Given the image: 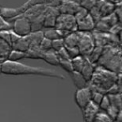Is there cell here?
<instances>
[{
	"instance_id": "cell-41",
	"label": "cell",
	"mask_w": 122,
	"mask_h": 122,
	"mask_svg": "<svg viewBox=\"0 0 122 122\" xmlns=\"http://www.w3.org/2000/svg\"><path fill=\"white\" fill-rule=\"evenodd\" d=\"M115 122H122V110L120 111L118 116H117L116 120H115Z\"/></svg>"
},
{
	"instance_id": "cell-31",
	"label": "cell",
	"mask_w": 122,
	"mask_h": 122,
	"mask_svg": "<svg viewBox=\"0 0 122 122\" xmlns=\"http://www.w3.org/2000/svg\"><path fill=\"white\" fill-rule=\"evenodd\" d=\"M64 47H65L64 39H59L52 41V50L54 52H58L61 49H63Z\"/></svg>"
},
{
	"instance_id": "cell-29",
	"label": "cell",
	"mask_w": 122,
	"mask_h": 122,
	"mask_svg": "<svg viewBox=\"0 0 122 122\" xmlns=\"http://www.w3.org/2000/svg\"><path fill=\"white\" fill-rule=\"evenodd\" d=\"M39 48L44 52H48V51L52 50V41L48 39H45L44 37V39H42V41L40 43Z\"/></svg>"
},
{
	"instance_id": "cell-32",
	"label": "cell",
	"mask_w": 122,
	"mask_h": 122,
	"mask_svg": "<svg viewBox=\"0 0 122 122\" xmlns=\"http://www.w3.org/2000/svg\"><path fill=\"white\" fill-rule=\"evenodd\" d=\"M110 100H109V98L107 96V95H105L103 100H101L100 105H99V109H100V111L102 112H106V110L110 108Z\"/></svg>"
},
{
	"instance_id": "cell-30",
	"label": "cell",
	"mask_w": 122,
	"mask_h": 122,
	"mask_svg": "<svg viewBox=\"0 0 122 122\" xmlns=\"http://www.w3.org/2000/svg\"><path fill=\"white\" fill-rule=\"evenodd\" d=\"M94 122H114V121L107 115V114L105 112L100 111L98 113V115H96V118H95Z\"/></svg>"
},
{
	"instance_id": "cell-6",
	"label": "cell",
	"mask_w": 122,
	"mask_h": 122,
	"mask_svg": "<svg viewBox=\"0 0 122 122\" xmlns=\"http://www.w3.org/2000/svg\"><path fill=\"white\" fill-rule=\"evenodd\" d=\"M12 31L19 37H26L32 33L31 23L28 18L21 15L12 23Z\"/></svg>"
},
{
	"instance_id": "cell-38",
	"label": "cell",
	"mask_w": 122,
	"mask_h": 122,
	"mask_svg": "<svg viewBox=\"0 0 122 122\" xmlns=\"http://www.w3.org/2000/svg\"><path fill=\"white\" fill-rule=\"evenodd\" d=\"M0 39H4L7 43L12 45L11 41V30L10 31H0Z\"/></svg>"
},
{
	"instance_id": "cell-39",
	"label": "cell",
	"mask_w": 122,
	"mask_h": 122,
	"mask_svg": "<svg viewBox=\"0 0 122 122\" xmlns=\"http://www.w3.org/2000/svg\"><path fill=\"white\" fill-rule=\"evenodd\" d=\"M63 2V0H44V4L48 7L59 8Z\"/></svg>"
},
{
	"instance_id": "cell-42",
	"label": "cell",
	"mask_w": 122,
	"mask_h": 122,
	"mask_svg": "<svg viewBox=\"0 0 122 122\" xmlns=\"http://www.w3.org/2000/svg\"><path fill=\"white\" fill-rule=\"evenodd\" d=\"M72 1H74V2H75L76 4H80H80L83 2L84 0H72Z\"/></svg>"
},
{
	"instance_id": "cell-21",
	"label": "cell",
	"mask_w": 122,
	"mask_h": 122,
	"mask_svg": "<svg viewBox=\"0 0 122 122\" xmlns=\"http://www.w3.org/2000/svg\"><path fill=\"white\" fill-rule=\"evenodd\" d=\"M85 61H86V58L82 55L77 56V57L72 59L71 62H72V65H73L74 71L80 73V71H81V70L83 69L84 65L85 64Z\"/></svg>"
},
{
	"instance_id": "cell-19",
	"label": "cell",
	"mask_w": 122,
	"mask_h": 122,
	"mask_svg": "<svg viewBox=\"0 0 122 122\" xmlns=\"http://www.w3.org/2000/svg\"><path fill=\"white\" fill-rule=\"evenodd\" d=\"M64 43H65V46L67 48L78 47V43H79L78 31L77 32L70 33L67 36H65L64 38Z\"/></svg>"
},
{
	"instance_id": "cell-23",
	"label": "cell",
	"mask_w": 122,
	"mask_h": 122,
	"mask_svg": "<svg viewBox=\"0 0 122 122\" xmlns=\"http://www.w3.org/2000/svg\"><path fill=\"white\" fill-rule=\"evenodd\" d=\"M107 96H108L109 100H110V106L117 109L120 111L122 110V101L120 94H117V95H107Z\"/></svg>"
},
{
	"instance_id": "cell-36",
	"label": "cell",
	"mask_w": 122,
	"mask_h": 122,
	"mask_svg": "<svg viewBox=\"0 0 122 122\" xmlns=\"http://www.w3.org/2000/svg\"><path fill=\"white\" fill-rule=\"evenodd\" d=\"M57 54L58 57H59V60H64V59H71L69 56V54L67 52V49L65 48V46L63 48V49H61L60 50H59L58 52H56Z\"/></svg>"
},
{
	"instance_id": "cell-26",
	"label": "cell",
	"mask_w": 122,
	"mask_h": 122,
	"mask_svg": "<svg viewBox=\"0 0 122 122\" xmlns=\"http://www.w3.org/2000/svg\"><path fill=\"white\" fill-rule=\"evenodd\" d=\"M25 58H27L26 53L13 49V50L11 51L10 54H9L8 60L13 61V62H19V60H20V59H25Z\"/></svg>"
},
{
	"instance_id": "cell-24",
	"label": "cell",
	"mask_w": 122,
	"mask_h": 122,
	"mask_svg": "<svg viewBox=\"0 0 122 122\" xmlns=\"http://www.w3.org/2000/svg\"><path fill=\"white\" fill-rule=\"evenodd\" d=\"M44 53V52L41 50L39 47H33L26 52V55H27V58H29V59H42Z\"/></svg>"
},
{
	"instance_id": "cell-8",
	"label": "cell",
	"mask_w": 122,
	"mask_h": 122,
	"mask_svg": "<svg viewBox=\"0 0 122 122\" xmlns=\"http://www.w3.org/2000/svg\"><path fill=\"white\" fill-rule=\"evenodd\" d=\"M59 14H60V13H59V8L48 7L44 17L43 27L45 28L46 29L55 28L56 19Z\"/></svg>"
},
{
	"instance_id": "cell-28",
	"label": "cell",
	"mask_w": 122,
	"mask_h": 122,
	"mask_svg": "<svg viewBox=\"0 0 122 122\" xmlns=\"http://www.w3.org/2000/svg\"><path fill=\"white\" fill-rule=\"evenodd\" d=\"M90 90H91V89H90ZM104 96H105L104 94L91 90V102L95 104V105L99 106L100 102H101V100H103Z\"/></svg>"
},
{
	"instance_id": "cell-10",
	"label": "cell",
	"mask_w": 122,
	"mask_h": 122,
	"mask_svg": "<svg viewBox=\"0 0 122 122\" xmlns=\"http://www.w3.org/2000/svg\"><path fill=\"white\" fill-rule=\"evenodd\" d=\"M95 22L90 15V14L83 19L77 21V30H78V32L92 33L95 30Z\"/></svg>"
},
{
	"instance_id": "cell-44",
	"label": "cell",
	"mask_w": 122,
	"mask_h": 122,
	"mask_svg": "<svg viewBox=\"0 0 122 122\" xmlns=\"http://www.w3.org/2000/svg\"><path fill=\"white\" fill-rule=\"evenodd\" d=\"M95 1L96 3H98V2H100V1H102V0H95Z\"/></svg>"
},
{
	"instance_id": "cell-2",
	"label": "cell",
	"mask_w": 122,
	"mask_h": 122,
	"mask_svg": "<svg viewBox=\"0 0 122 122\" xmlns=\"http://www.w3.org/2000/svg\"><path fill=\"white\" fill-rule=\"evenodd\" d=\"M96 66L105 68L116 75L121 74L122 46L118 44H109L105 46Z\"/></svg>"
},
{
	"instance_id": "cell-27",
	"label": "cell",
	"mask_w": 122,
	"mask_h": 122,
	"mask_svg": "<svg viewBox=\"0 0 122 122\" xmlns=\"http://www.w3.org/2000/svg\"><path fill=\"white\" fill-rule=\"evenodd\" d=\"M59 66L69 74H71L74 72V69H73V65H72L71 59H64V60H59Z\"/></svg>"
},
{
	"instance_id": "cell-11",
	"label": "cell",
	"mask_w": 122,
	"mask_h": 122,
	"mask_svg": "<svg viewBox=\"0 0 122 122\" xmlns=\"http://www.w3.org/2000/svg\"><path fill=\"white\" fill-rule=\"evenodd\" d=\"M100 109L99 106L96 105H95L94 103L90 102L83 110V118L85 122H94L96 118V115H98V113L100 112Z\"/></svg>"
},
{
	"instance_id": "cell-20",
	"label": "cell",
	"mask_w": 122,
	"mask_h": 122,
	"mask_svg": "<svg viewBox=\"0 0 122 122\" xmlns=\"http://www.w3.org/2000/svg\"><path fill=\"white\" fill-rule=\"evenodd\" d=\"M43 32H44V37L51 41L63 39L61 33L58 29H56L55 28H54V29H47L45 31H43Z\"/></svg>"
},
{
	"instance_id": "cell-25",
	"label": "cell",
	"mask_w": 122,
	"mask_h": 122,
	"mask_svg": "<svg viewBox=\"0 0 122 122\" xmlns=\"http://www.w3.org/2000/svg\"><path fill=\"white\" fill-rule=\"evenodd\" d=\"M44 4V0H28L27 2L24 3L19 9L20 10V12L22 13V14H24V12L26 10H28L29 8L33 7V6L39 5V4Z\"/></svg>"
},
{
	"instance_id": "cell-43",
	"label": "cell",
	"mask_w": 122,
	"mask_h": 122,
	"mask_svg": "<svg viewBox=\"0 0 122 122\" xmlns=\"http://www.w3.org/2000/svg\"><path fill=\"white\" fill-rule=\"evenodd\" d=\"M3 74V71H2V64H0V75Z\"/></svg>"
},
{
	"instance_id": "cell-35",
	"label": "cell",
	"mask_w": 122,
	"mask_h": 122,
	"mask_svg": "<svg viewBox=\"0 0 122 122\" xmlns=\"http://www.w3.org/2000/svg\"><path fill=\"white\" fill-rule=\"evenodd\" d=\"M67 49V52L69 54V56H70V59H74V58L77 57V56L80 55V49H79L78 47H74V48H67L65 47Z\"/></svg>"
},
{
	"instance_id": "cell-33",
	"label": "cell",
	"mask_w": 122,
	"mask_h": 122,
	"mask_svg": "<svg viewBox=\"0 0 122 122\" xmlns=\"http://www.w3.org/2000/svg\"><path fill=\"white\" fill-rule=\"evenodd\" d=\"M96 5V2L95 0H84L83 2L80 4V7L85 9V10L90 12L95 6Z\"/></svg>"
},
{
	"instance_id": "cell-22",
	"label": "cell",
	"mask_w": 122,
	"mask_h": 122,
	"mask_svg": "<svg viewBox=\"0 0 122 122\" xmlns=\"http://www.w3.org/2000/svg\"><path fill=\"white\" fill-rule=\"evenodd\" d=\"M104 47H100V46H95L94 50L92 51V53L86 58L90 63L94 64V65H96L97 62L100 59V56L102 54V51H103Z\"/></svg>"
},
{
	"instance_id": "cell-45",
	"label": "cell",
	"mask_w": 122,
	"mask_h": 122,
	"mask_svg": "<svg viewBox=\"0 0 122 122\" xmlns=\"http://www.w3.org/2000/svg\"><path fill=\"white\" fill-rule=\"evenodd\" d=\"M120 98H121V101H122V94H120Z\"/></svg>"
},
{
	"instance_id": "cell-17",
	"label": "cell",
	"mask_w": 122,
	"mask_h": 122,
	"mask_svg": "<svg viewBox=\"0 0 122 122\" xmlns=\"http://www.w3.org/2000/svg\"><path fill=\"white\" fill-rule=\"evenodd\" d=\"M70 77H71L73 83L75 86L77 88V90L82 88H85V87L89 86V83L85 80V79L82 76V75L79 72L74 71L73 73L70 74Z\"/></svg>"
},
{
	"instance_id": "cell-1",
	"label": "cell",
	"mask_w": 122,
	"mask_h": 122,
	"mask_svg": "<svg viewBox=\"0 0 122 122\" xmlns=\"http://www.w3.org/2000/svg\"><path fill=\"white\" fill-rule=\"evenodd\" d=\"M2 71L6 75H38L48 78H56L65 80V76L61 73L51 69L43 67H34L21 62H13L7 60L2 64Z\"/></svg>"
},
{
	"instance_id": "cell-18",
	"label": "cell",
	"mask_w": 122,
	"mask_h": 122,
	"mask_svg": "<svg viewBox=\"0 0 122 122\" xmlns=\"http://www.w3.org/2000/svg\"><path fill=\"white\" fill-rule=\"evenodd\" d=\"M42 59L45 61L46 63L49 65H54V66H59V59L58 57L56 52L53 50L48 51V52H44L43 54Z\"/></svg>"
},
{
	"instance_id": "cell-12",
	"label": "cell",
	"mask_w": 122,
	"mask_h": 122,
	"mask_svg": "<svg viewBox=\"0 0 122 122\" xmlns=\"http://www.w3.org/2000/svg\"><path fill=\"white\" fill-rule=\"evenodd\" d=\"M96 6L100 10L102 18L107 17V16L112 14L113 13H115V9H116L115 4L112 3L111 1H109V0L100 1V2L96 3Z\"/></svg>"
},
{
	"instance_id": "cell-34",
	"label": "cell",
	"mask_w": 122,
	"mask_h": 122,
	"mask_svg": "<svg viewBox=\"0 0 122 122\" xmlns=\"http://www.w3.org/2000/svg\"><path fill=\"white\" fill-rule=\"evenodd\" d=\"M120 111H121V110H120ZM105 113H106L107 115H108V116L110 117V118L114 122H115V120H116L117 116H118L119 113H120V110H117V109H115V108H114V107H112V106H110V108L106 110Z\"/></svg>"
},
{
	"instance_id": "cell-37",
	"label": "cell",
	"mask_w": 122,
	"mask_h": 122,
	"mask_svg": "<svg viewBox=\"0 0 122 122\" xmlns=\"http://www.w3.org/2000/svg\"><path fill=\"white\" fill-rule=\"evenodd\" d=\"M88 14H89V11L85 10V9H83V8H80V9H79L78 12L75 14V19H76V22L79 20H80V19H83L84 18L86 17Z\"/></svg>"
},
{
	"instance_id": "cell-14",
	"label": "cell",
	"mask_w": 122,
	"mask_h": 122,
	"mask_svg": "<svg viewBox=\"0 0 122 122\" xmlns=\"http://www.w3.org/2000/svg\"><path fill=\"white\" fill-rule=\"evenodd\" d=\"M12 50L13 48L11 44L4 41V39H0V64H3L8 60Z\"/></svg>"
},
{
	"instance_id": "cell-46",
	"label": "cell",
	"mask_w": 122,
	"mask_h": 122,
	"mask_svg": "<svg viewBox=\"0 0 122 122\" xmlns=\"http://www.w3.org/2000/svg\"><path fill=\"white\" fill-rule=\"evenodd\" d=\"M0 9H1V7H0Z\"/></svg>"
},
{
	"instance_id": "cell-5",
	"label": "cell",
	"mask_w": 122,
	"mask_h": 122,
	"mask_svg": "<svg viewBox=\"0 0 122 122\" xmlns=\"http://www.w3.org/2000/svg\"><path fill=\"white\" fill-rule=\"evenodd\" d=\"M79 43L78 48L80 49V55L87 58L95 47V41L93 33L78 32Z\"/></svg>"
},
{
	"instance_id": "cell-3",
	"label": "cell",
	"mask_w": 122,
	"mask_h": 122,
	"mask_svg": "<svg viewBox=\"0 0 122 122\" xmlns=\"http://www.w3.org/2000/svg\"><path fill=\"white\" fill-rule=\"evenodd\" d=\"M116 79V74L100 66H96L89 87L91 90L106 95L107 92L115 85Z\"/></svg>"
},
{
	"instance_id": "cell-4",
	"label": "cell",
	"mask_w": 122,
	"mask_h": 122,
	"mask_svg": "<svg viewBox=\"0 0 122 122\" xmlns=\"http://www.w3.org/2000/svg\"><path fill=\"white\" fill-rule=\"evenodd\" d=\"M55 29L61 33L63 39L70 33L77 32V22L75 16L60 14L56 19Z\"/></svg>"
},
{
	"instance_id": "cell-9",
	"label": "cell",
	"mask_w": 122,
	"mask_h": 122,
	"mask_svg": "<svg viewBox=\"0 0 122 122\" xmlns=\"http://www.w3.org/2000/svg\"><path fill=\"white\" fill-rule=\"evenodd\" d=\"M80 5L76 4L72 0H63L61 5L59 7V13L61 14H69V15H73L79 11L80 9Z\"/></svg>"
},
{
	"instance_id": "cell-7",
	"label": "cell",
	"mask_w": 122,
	"mask_h": 122,
	"mask_svg": "<svg viewBox=\"0 0 122 122\" xmlns=\"http://www.w3.org/2000/svg\"><path fill=\"white\" fill-rule=\"evenodd\" d=\"M75 101L79 108L83 110L91 102V90L90 87L77 90L75 94Z\"/></svg>"
},
{
	"instance_id": "cell-40",
	"label": "cell",
	"mask_w": 122,
	"mask_h": 122,
	"mask_svg": "<svg viewBox=\"0 0 122 122\" xmlns=\"http://www.w3.org/2000/svg\"><path fill=\"white\" fill-rule=\"evenodd\" d=\"M117 89H118L119 94H122V73L117 75V79H116V83H115Z\"/></svg>"
},
{
	"instance_id": "cell-13",
	"label": "cell",
	"mask_w": 122,
	"mask_h": 122,
	"mask_svg": "<svg viewBox=\"0 0 122 122\" xmlns=\"http://www.w3.org/2000/svg\"><path fill=\"white\" fill-rule=\"evenodd\" d=\"M23 15L19 8L13 9V8H1L0 9V17L4 20L10 22L11 20H14L18 17Z\"/></svg>"
},
{
	"instance_id": "cell-15",
	"label": "cell",
	"mask_w": 122,
	"mask_h": 122,
	"mask_svg": "<svg viewBox=\"0 0 122 122\" xmlns=\"http://www.w3.org/2000/svg\"><path fill=\"white\" fill-rule=\"evenodd\" d=\"M13 49L19 50L21 52L26 53L30 48V39L29 36L26 37H20L14 44L12 45Z\"/></svg>"
},
{
	"instance_id": "cell-16",
	"label": "cell",
	"mask_w": 122,
	"mask_h": 122,
	"mask_svg": "<svg viewBox=\"0 0 122 122\" xmlns=\"http://www.w3.org/2000/svg\"><path fill=\"white\" fill-rule=\"evenodd\" d=\"M95 67H96V65L90 63V61L86 59L85 65H84L83 69H82L81 71H80V74L82 75V76L85 79V80H86L89 84H90V80H91V79H92V76H93V75H94Z\"/></svg>"
}]
</instances>
